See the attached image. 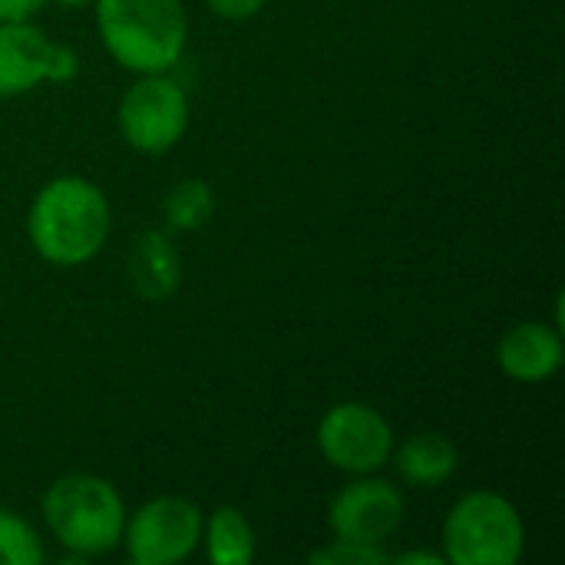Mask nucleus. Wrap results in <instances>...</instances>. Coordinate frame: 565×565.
Segmentation results:
<instances>
[{
  "label": "nucleus",
  "instance_id": "f257e3e1",
  "mask_svg": "<svg viewBox=\"0 0 565 565\" xmlns=\"http://www.w3.org/2000/svg\"><path fill=\"white\" fill-rule=\"evenodd\" d=\"M33 252L50 265H83L99 255L109 238V202L103 189L79 175L46 182L26 212Z\"/></svg>",
  "mask_w": 565,
  "mask_h": 565
},
{
  "label": "nucleus",
  "instance_id": "f03ea898",
  "mask_svg": "<svg viewBox=\"0 0 565 565\" xmlns=\"http://www.w3.org/2000/svg\"><path fill=\"white\" fill-rule=\"evenodd\" d=\"M106 53L132 73H169L189 36L182 0H93Z\"/></svg>",
  "mask_w": 565,
  "mask_h": 565
},
{
  "label": "nucleus",
  "instance_id": "7ed1b4c3",
  "mask_svg": "<svg viewBox=\"0 0 565 565\" xmlns=\"http://www.w3.org/2000/svg\"><path fill=\"white\" fill-rule=\"evenodd\" d=\"M43 520L56 543L79 556L109 553L122 543L126 507L119 490L93 473H70L43 493Z\"/></svg>",
  "mask_w": 565,
  "mask_h": 565
},
{
  "label": "nucleus",
  "instance_id": "20e7f679",
  "mask_svg": "<svg viewBox=\"0 0 565 565\" xmlns=\"http://www.w3.org/2000/svg\"><path fill=\"white\" fill-rule=\"evenodd\" d=\"M523 550V516L500 493H467L444 520V559L450 565H516Z\"/></svg>",
  "mask_w": 565,
  "mask_h": 565
},
{
  "label": "nucleus",
  "instance_id": "39448f33",
  "mask_svg": "<svg viewBox=\"0 0 565 565\" xmlns=\"http://www.w3.org/2000/svg\"><path fill=\"white\" fill-rule=\"evenodd\" d=\"M116 122L129 149L162 156L189 129V96L169 73H139L119 99Z\"/></svg>",
  "mask_w": 565,
  "mask_h": 565
},
{
  "label": "nucleus",
  "instance_id": "423d86ee",
  "mask_svg": "<svg viewBox=\"0 0 565 565\" xmlns=\"http://www.w3.org/2000/svg\"><path fill=\"white\" fill-rule=\"evenodd\" d=\"M122 543L136 565L185 563L202 543V510L182 497H156L126 516Z\"/></svg>",
  "mask_w": 565,
  "mask_h": 565
},
{
  "label": "nucleus",
  "instance_id": "0eeeda50",
  "mask_svg": "<svg viewBox=\"0 0 565 565\" xmlns=\"http://www.w3.org/2000/svg\"><path fill=\"white\" fill-rule=\"evenodd\" d=\"M318 450L321 457L351 477H367L377 473L391 454H394V430L391 424L381 417V411H374L371 404H338L331 407L321 424H318Z\"/></svg>",
  "mask_w": 565,
  "mask_h": 565
},
{
  "label": "nucleus",
  "instance_id": "6e6552de",
  "mask_svg": "<svg viewBox=\"0 0 565 565\" xmlns=\"http://www.w3.org/2000/svg\"><path fill=\"white\" fill-rule=\"evenodd\" d=\"M79 56L66 43H53L30 20L0 23V96H20L36 83H70Z\"/></svg>",
  "mask_w": 565,
  "mask_h": 565
},
{
  "label": "nucleus",
  "instance_id": "1a4fd4ad",
  "mask_svg": "<svg viewBox=\"0 0 565 565\" xmlns=\"http://www.w3.org/2000/svg\"><path fill=\"white\" fill-rule=\"evenodd\" d=\"M404 523V493L377 477L348 483L328 507V526L338 540L384 546Z\"/></svg>",
  "mask_w": 565,
  "mask_h": 565
},
{
  "label": "nucleus",
  "instance_id": "9d476101",
  "mask_svg": "<svg viewBox=\"0 0 565 565\" xmlns=\"http://www.w3.org/2000/svg\"><path fill=\"white\" fill-rule=\"evenodd\" d=\"M565 361L563 334L543 321H523L500 338L497 364L510 381L520 384H543L550 381Z\"/></svg>",
  "mask_w": 565,
  "mask_h": 565
},
{
  "label": "nucleus",
  "instance_id": "9b49d317",
  "mask_svg": "<svg viewBox=\"0 0 565 565\" xmlns=\"http://www.w3.org/2000/svg\"><path fill=\"white\" fill-rule=\"evenodd\" d=\"M129 281L146 301H166L182 285V258L166 232H139L129 248Z\"/></svg>",
  "mask_w": 565,
  "mask_h": 565
},
{
  "label": "nucleus",
  "instance_id": "f8f14e48",
  "mask_svg": "<svg viewBox=\"0 0 565 565\" xmlns=\"http://www.w3.org/2000/svg\"><path fill=\"white\" fill-rule=\"evenodd\" d=\"M391 460L411 487H440L457 473L460 450L447 434L420 430V434L407 437L397 447V454H391Z\"/></svg>",
  "mask_w": 565,
  "mask_h": 565
},
{
  "label": "nucleus",
  "instance_id": "ddd939ff",
  "mask_svg": "<svg viewBox=\"0 0 565 565\" xmlns=\"http://www.w3.org/2000/svg\"><path fill=\"white\" fill-rule=\"evenodd\" d=\"M202 543L212 565H248L255 559V530L238 507H218L202 520Z\"/></svg>",
  "mask_w": 565,
  "mask_h": 565
},
{
  "label": "nucleus",
  "instance_id": "4468645a",
  "mask_svg": "<svg viewBox=\"0 0 565 565\" xmlns=\"http://www.w3.org/2000/svg\"><path fill=\"white\" fill-rule=\"evenodd\" d=\"M162 212L172 228L195 232V228L209 225V218L215 215V192L202 179H182L166 192Z\"/></svg>",
  "mask_w": 565,
  "mask_h": 565
},
{
  "label": "nucleus",
  "instance_id": "2eb2a0df",
  "mask_svg": "<svg viewBox=\"0 0 565 565\" xmlns=\"http://www.w3.org/2000/svg\"><path fill=\"white\" fill-rule=\"evenodd\" d=\"M40 559L43 546L36 530L23 516L0 510V565H36Z\"/></svg>",
  "mask_w": 565,
  "mask_h": 565
},
{
  "label": "nucleus",
  "instance_id": "dca6fc26",
  "mask_svg": "<svg viewBox=\"0 0 565 565\" xmlns=\"http://www.w3.org/2000/svg\"><path fill=\"white\" fill-rule=\"evenodd\" d=\"M311 565H381L391 563V553H384V546L374 543H354V540H338L318 553L308 556Z\"/></svg>",
  "mask_w": 565,
  "mask_h": 565
},
{
  "label": "nucleus",
  "instance_id": "f3484780",
  "mask_svg": "<svg viewBox=\"0 0 565 565\" xmlns=\"http://www.w3.org/2000/svg\"><path fill=\"white\" fill-rule=\"evenodd\" d=\"M205 3L222 20H252L265 7V0H205Z\"/></svg>",
  "mask_w": 565,
  "mask_h": 565
},
{
  "label": "nucleus",
  "instance_id": "a211bd4d",
  "mask_svg": "<svg viewBox=\"0 0 565 565\" xmlns=\"http://www.w3.org/2000/svg\"><path fill=\"white\" fill-rule=\"evenodd\" d=\"M46 0H0V23H13V20H30Z\"/></svg>",
  "mask_w": 565,
  "mask_h": 565
},
{
  "label": "nucleus",
  "instance_id": "6ab92c4d",
  "mask_svg": "<svg viewBox=\"0 0 565 565\" xmlns=\"http://www.w3.org/2000/svg\"><path fill=\"white\" fill-rule=\"evenodd\" d=\"M391 563L397 565H447L444 553H401V556H391Z\"/></svg>",
  "mask_w": 565,
  "mask_h": 565
},
{
  "label": "nucleus",
  "instance_id": "aec40b11",
  "mask_svg": "<svg viewBox=\"0 0 565 565\" xmlns=\"http://www.w3.org/2000/svg\"><path fill=\"white\" fill-rule=\"evenodd\" d=\"M56 3H63V7H86V3H93V0H56Z\"/></svg>",
  "mask_w": 565,
  "mask_h": 565
}]
</instances>
